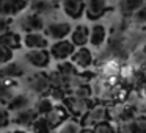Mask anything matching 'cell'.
<instances>
[{
    "instance_id": "obj_1",
    "label": "cell",
    "mask_w": 146,
    "mask_h": 133,
    "mask_svg": "<svg viewBox=\"0 0 146 133\" xmlns=\"http://www.w3.org/2000/svg\"><path fill=\"white\" fill-rule=\"evenodd\" d=\"M104 120H110V110L102 103H96L88 110V113L80 119L82 127H90L93 128L94 125L104 122Z\"/></svg>"
},
{
    "instance_id": "obj_2",
    "label": "cell",
    "mask_w": 146,
    "mask_h": 133,
    "mask_svg": "<svg viewBox=\"0 0 146 133\" xmlns=\"http://www.w3.org/2000/svg\"><path fill=\"white\" fill-rule=\"evenodd\" d=\"M63 103H64V107H66L68 113L72 114L76 119H82V117L88 113L90 108H91V105H90L88 100L76 97L74 94H68L66 97H64Z\"/></svg>"
},
{
    "instance_id": "obj_3",
    "label": "cell",
    "mask_w": 146,
    "mask_h": 133,
    "mask_svg": "<svg viewBox=\"0 0 146 133\" xmlns=\"http://www.w3.org/2000/svg\"><path fill=\"white\" fill-rule=\"evenodd\" d=\"M27 86L32 92L38 95H47L50 91V82H49V74L46 72H35L27 78Z\"/></svg>"
},
{
    "instance_id": "obj_4",
    "label": "cell",
    "mask_w": 146,
    "mask_h": 133,
    "mask_svg": "<svg viewBox=\"0 0 146 133\" xmlns=\"http://www.w3.org/2000/svg\"><path fill=\"white\" fill-rule=\"evenodd\" d=\"M76 45L71 42V39H60V41H55L50 45V57L57 61H66L71 60L72 53L76 52Z\"/></svg>"
},
{
    "instance_id": "obj_5",
    "label": "cell",
    "mask_w": 146,
    "mask_h": 133,
    "mask_svg": "<svg viewBox=\"0 0 146 133\" xmlns=\"http://www.w3.org/2000/svg\"><path fill=\"white\" fill-rule=\"evenodd\" d=\"M24 60L36 69H46L50 64L52 57L50 52L46 50V49H33V50H29L24 55Z\"/></svg>"
},
{
    "instance_id": "obj_6",
    "label": "cell",
    "mask_w": 146,
    "mask_h": 133,
    "mask_svg": "<svg viewBox=\"0 0 146 133\" xmlns=\"http://www.w3.org/2000/svg\"><path fill=\"white\" fill-rule=\"evenodd\" d=\"M71 32H72V25L69 22H50L44 27V35L54 41L66 39Z\"/></svg>"
},
{
    "instance_id": "obj_7",
    "label": "cell",
    "mask_w": 146,
    "mask_h": 133,
    "mask_svg": "<svg viewBox=\"0 0 146 133\" xmlns=\"http://www.w3.org/2000/svg\"><path fill=\"white\" fill-rule=\"evenodd\" d=\"M19 27H21V30L25 32V33H35V32H41V30H44L46 24H44L42 16H39V14H36V13L32 11V13L25 14L24 17H21Z\"/></svg>"
},
{
    "instance_id": "obj_8",
    "label": "cell",
    "mask_w": 146,
    "mask_h": 133,
    "mask_svg": "<svg viewBox=\"0 0 146 133\" xmlns=\"http://www.w3.org/2000/svg\"><path fill=\"white\" fill-rule=\"evenodd\" d=\"M108 10L107 0H88L85 3V16L88 20H99Z\"/></svg>"
},
{
    "instance_id": "obj_9",
    "label": "cell",
    "mask_w": 146,
    "mask_h": 133,
    "mask_svg": "<svg viewBox=\"0 0 146 133\" xmlns=\"http://www.w3.org/2000/svg\"><path fill=\"white\" fill-rule=\"evenodd\" d=\"M60 7L69 19L79 20L85 16V2L82 0H61Z\"/></svg>"
},
{
    "instance_id": "obj_10",
    "label": "cell",
    "mask_w": 146,
    "mask_h": 133,
    "mask_svg": "<svg viewBox=\"0 0 146 133\" xmlns=\"http://www.w3.org/2000/svg\"><path fill=\"white\" fill-rule=\"evenodd\" d=\"M71 61H72V64L79 70H86L93 64V61H94L93 52L90 50L88 47H79V49H76V52L72 53Z\"/></svg>"
},
{
    "instance_id": "obj_11",
    "label": "cell",
    "mask_w": 146,
    "mask_h": 133,
    "mask_svg": "<svg viewBox=\"0 0 146 133\" xmlns=\"http://www.w3.org/2000/svg\"><path fill=\"white\" fill-rule=\"evenodd\" d=\"M29 7V0H0V16H16Z\"/></svg>"
},
{
    "instance_id": "obj_12",
    "label": "cell",
    "mask_w": 146,
    "mask_h": 133,
    "mask_svg": "<svg viewBox=\"0 0 146 133\" xmlns=\"http://www.w3.org/2000/svg\"><path fill=\"white\" fill-rule=\"evenodd\" d=\"M24 74H25V67L19 61L7 63L0 67V80H16L19 77H24Z\"/></svg>"
},
{
    "instance_id": "obj_13",
    "label": "cell",
    "mask_w": 146,
    "mask_h": 133,
    "mask_svg": "<svg viewBox=\"0 0 146 133\" xmlns=\"http://www.w3.org/2000/svg\"><path fill=\"white\" fill-rule=\"evenodd\" d=\"M107 28L104 24L96 22L93 27H90V45L94 49H99L107 41Z\"/></svg>"
},
{
    "instance_id": "obj_14",
    "label": "cell",
    "mask_w": 146,
    "mask_h": 133,
    "mask_svg": "<svg viewBox=\"0 0 146 133\" xmlns=\"http://www.w3.org/2000/svg\"><path fill=\"white\" fill-rule=\"evenodd\" d=\"M71 42L76 45L77 49L79 47H86V44H90V27L88 25H76L71 32Z\"/></svg>"
},
{
    "instance_id": "obj_15",
    "label": "cell",
    "mask_w": 146,
    "mask_h": 133,
    "mask_svg": "<svg viewBox=\"0 0 146 133\" xmlns=\"http://www.w3.org/2000/svg\"><path fill=\"white\" fill-rule=\"evenodd\" d=\"M47 45H49V38L41 32L27 33L24 36V47H27L29 50H33V49H47Z\"/></svg>"
},
{
    "instance_id": "obj_16",
    "label": "cell",
    "mask_w": 146,
    "mask_h": 133,
    "mask_svg": "<svg viewBox=\"0 0 146 133\" xmlns=\"http://www.w3.org/2000/svg\"><path fill=\"white\" fill-rule=\"evenodd\" d=\"M0 45L7 47L8 50H19L24 47V38H21L19 33H14L10 30L0 35Z\"/></svg>"
},
{
    "instance_id": "obj_17",
    "label": "cell",
    "mask_w": 146,
    "mask_h": 133,
    "mask_svg": "<svg viewBox=\"0 0 146 133\" xmlns=\"http://www.w3.org/2000/svg\"><path fill=\"white\" fill-rule=\"evenodd\" d=\"M146 5V0H119L118 2V11L124 19H130L137 10Z\"/></svg>"
},
{
    "instance_id": "obj_18",
    "label": "cell",
    "mask_w": 146,
    "mask_h": 133,
    "mask_svg": "<svg viewBox=\"0 0 146 133\" xmlns=\"http://www.w3.org/2000/svg\"><path fill=\"white\" fill-rule=\"evenodd\" d=\"M39 114L36 113L35 108H25V110H21L16 111V116L13 117V122L17 124V125H22V127H32L33 122L38 119Z\"/></svg>"
},
{
    "instance_id": "obj_19",
    "label": "cell",
    "mask_w": 146,
    "mask_h": 133,
    "mask_svg": "<svg viewBox=\"0 0 146 133\" xmlns=\"http://www.w3.org/2000/svg\"><path fill=\"white\" fill-rule=\"evenodd\" d=\"M68 116H69V113H68L66 107L55 105V107L52 108V111H49V113L46 114V119L49 120V124H50L54 128H58V127L68 119Z\"/></svg>"
},
{
    "instance_id": "obj_20",
    "label": "cell",
    "mask_w": 146,
    "mask_h": 133,
    "mask_svg": "<svg viewBox=\"0 0 146 133\" xmlns=\"http://www.w3.org/2000/svg\"><path fill=\"white\" fill-rule=\"evenodd\" d=\"M58 5H55L52 0H32L30 8L33 13L39 14V16H46V14H52L57 10Z\"/></svg>"
},
{
    "instance_id": "obj_21",
    "label": "cell",
    "mask_w": 146,
    "mask_h": 133,
    "mask_svg": "<svg viewBox=\"0 0 146 133\" xmlns=\"http://www.w3.org/2000/svg\"><path fill=\"white\" fill-rule=\"evenodd\" d=\"M7 107L10 111H14V113H16V111H21V110H25V108L30 107V97L27 94H17L11 99Z\"/></svg>"
},
{
    "instance_id": "obj_22",
    "label": "cell",
    "mask_w": 146,
    "mask_h": 133,
    "mask_svg": "<svg viewBox=\"0 0 146 133\" xmlns=\"http://www.w3.org/2000/svg\"><path fill=\"white\" fill-rule=\"evenodd\" d=\"M13 86H14V82H11V80H2L0 82V103L2 105H8L10 100L14 97Z\"/></svg>"
},
{
    "instance_id": "obj_23",
    "label": "cell",
    "mask_w": 146,
    "mask_h": 133,
    "mask_svg": "<svg viewBox=\"0 0 146 133\" xmlns=\"http://www.w3.org/2000/svg\"><path fill=\"white\" fill-rule=\"evenodd\" d=\"M57 70H58V72H60L63 77H64V78L68 80V82H69L71 78H74V77H76L77 74L80 72V70H79V69H77V67L72 64V61H71V60L60 61V63H58V66H57Z\"/></svg>"
},
{
    "instance_id": "obj_24",
    "label": "cell",
    "mask_w": 146,
    "mask_h": 133,
    "mask_svg": "<svg viewBox=\"0 0 146 133\" xmlns=\"http://www.w3.org/2000/svg\"><path fill=\"white\" fill-rule=\"evenodd\" d=\"M54 107H55V103L49 95H41V97L38 99V102L35 103V110L39 116H46L49 111H52Z\"/></svg>"
},
{
    "instance_id": "obj_25",
    "label": "cell",
    "mask_w": 146,
    "mask_h": 133,
    "mask_svg": "<svg viewBox=\"0 0 146 133\" xmlns=\"http://www.w3.org/2000/svg\"><path fill=\"white\" fill-rule=\"evenodd\" d=\"M82 128V124L76 119H66L58 128H55V133H79Z\"/></svg>"
},
{
    "instance_id": "obj_26",
    "label": "cell",
    "mask_w": 146,
    "mask_h": 133,
    "mask_svg": "<svg viewBox=\"0 0 146 133\" xmlns=\"http://www.w3.org/2000/svg\"><path fill=\"white\" fill-rule=\"evenodd\" d=\"M32 130L35 133H54L55 128L49 124V120L46 119V116H38V119L33 122Z\"/></svg>"
},
{
    "instance_id": "obj_27",
    "label": "cell",
    "mask_w": 146,
    "mask_h": 133,
    "mask_svg": "<svg viewBox=\"0 0 146 133\" xmlns=\"http://www.w3.org/2000/svg\"><path fill=\"white\" fill-rule=\"evenodd\" d=\"M49 82H50V88H60V89L68 91V80L57 69L49 74Z\"/></svg>"
},
{
    "instance_id": "obj_28",
    "label": "cell",
    "mask_w": 146,
    "mask_h": 133,
    "mask_svg": "<svg viewBox=\"0 0 146 133\" xmlns=\"http://www.w3.org/2000/svg\"><path fill=\"white\" fill-rule=\"evenodd\" d=\"M71 94H74L76 97L85 99V100H90L93 97V88L90 83H83V85H79L71 91Z\"/></svg>"
},
{
    "instance_id": "obj_29",
    "label": "cell",
    "mask_w": 146,
    "mask_h": 133,
    "mask_svg": "<svg viewBox=\"0 0 146 133\" xmlns=\"http://www.w3.org/2000/svg\"><path fill=\"white\" fill-rule=\"evenodd\" d=\"M129 20L133 24V25L146 27V5H145V7H141L140 10H137L135 13L132 14V17H130Z\"/></svg>"
},
{
    "instance_id": "obj_30",
    "label": "cell",
    "mask_w": 146,
    "mask_h": 133,
    "mask_svg": "<svg viewBox=\"0 0 146 133\" xmlns=\"http://www.w3.org/2000/svg\"><path fill=\"white\" fill-rule=\"evenodd\" d=\"M115 133H135L133 120H119L118 125H115Z\"/></svg>"
},
{
    "instance_id": "obj_31",
    "label": "cell",
    "mask_w": 146,
    "mask_h": 133,
    "mask_svg": "<svg viewBox=\"0 0 146 133\" xmlns=\"http://www.w3.org/2000/svg\"><path fill=\"white\" fill-rule=\"evenodd\" d=\"M93 130H94V133H115V125L111 120H104L93 127Z\"/></svg>"
},
{
    "instance_id": "obj_32",
    "label": "cell",
    "mask_w": 146,
    "mask_h": 133,
    "mask_svg": "<svg viewBox=\"0 0 146 133\" xmlns=\"http://www.w3.org/2000/svg\"><path fill=\"white\" fill-rule=\"evenodd\" d=\"M13 58V50H8L7 47L0 45V66H5L7 63H10Z\"/></svg>"
},
{
    "instance_id": "obj_33",
    "label": "cell",
    "mask_w": 146,
    "mask_h": 133,
    "mask_svg": "<svg viewBox=\"0 0 146 133\" xmlns=\"http://www.w3.org/2000/svg\"><path fill=\"white\" fill-rule=\"evenodd\" d=\"M133 124H135V133H146V116H137Z\"/></svg>"
},
{
    "instance_id": "obj_34",
    "label": "cell",
    "mask_w": 146,
    "mask_h": 133,
    "mask_svg": "<svg viewBox=\"0 0 146 133\" xmlns=\"http://www.w3.org/2000/svg\"><path fill=\"white\" fill-rule=\"evenodd\" d=\"M10 122H11V117H10L8 110L0 108V128H5V127H7Z\"/></svg>"
},
{
    "instance_id": "obj_35",
    "label": "cell",
    "mask_w": 146,
    "mask_h": 133,
    "mask_svg": "<svg viewBox=\"0 0 146 133\" xmlns=\"http://www.w3.org/2000/svg\"><path fill=\"white\" fill-rule=\"evenodd\" d=\"M10 25H11V17L0 16V35L5 32H10Z\"/></svg>"
},
{
    "instance_id": "obj_36",
    "label": "cell",
    "mask_w": 146,
    "mask_h": 133,
    "mask_svg": "<svg viewBox=\"0 0 146 133\" xmlns=\"http://www.w3.org/2000/svg\"><path fill=\"white\" fill-rule=\"evenodd\" d=\"M79 133H94V130H93V128H90V127H82Z\"/></svg>"
},
{
    "instance_id": "obj_37",
    "label": "cell",
    "mask_w": 146,
    "mask_h": 133,
    "mask_svg": "<svg viewBox=\"0 0 146 133\" xmlns=\"http://www.w3.org/2000/svg\"><path fill=\"white\" fill-rule=\"evenodd\" d=\"M141 94H143V97H145V100H146V82L141 83Z\"/></svg>"
},
{
    "instance_id": "obj_38",
    "label": "cell",
    "mask_w": 146,
    "mask_h": 133,
    "mask_svg": "<svg viewBox=\"0 0 146 133\" xmlns=\"http://www.w3.org/2000/svg\"><path fill=\"white\" fill-rule=\"evenodd\" d=\"M10 133H25L24 130H14V132H10Z\"/></svg>"
},
{
    "instance_id": "obj_39",
    "label": "cell",
    "mask_w": 146,
    "mask_h": 133,
    "mask_svg": "<svg viewBox=\"0 0 146 133\" xmlns=\"http://www.w3.org/2000/svg\"><path fill=\"white\" fill-rule=\"evenodd\" d=\"M52 2H54L55 5H58V3H61V0H52Z\"/></svg>"
},
{
    "instance_id": "obj_40",
    "label": "cell",
    "mask_w": 146,
    "mask_h": 133,
    "mask_svg": "<svg viewBox=\"0 0 146 133\" xmlns=\"http://www.w3.org/2000/svg\"><path fill=\"white\" fill-rule=\"evenodd\" d=\"M82 2H85V3H86V2H88V0H82Z\"/></svg>"
},
{
    "instance_id": "obj_41",
    "label": "cell",
    "mask_w": 146,
    "mask_h": 133,
    "mask_svg": "<svg viewBox=\"0 0 146 133\" xmlns=\"http://www.w3.org/2000/svg\"><path fill=\"white\" fill-rule=\"evenodd\" d=\"M29 2H32V0H29Z\"/></svg>"
}]
</instances>
